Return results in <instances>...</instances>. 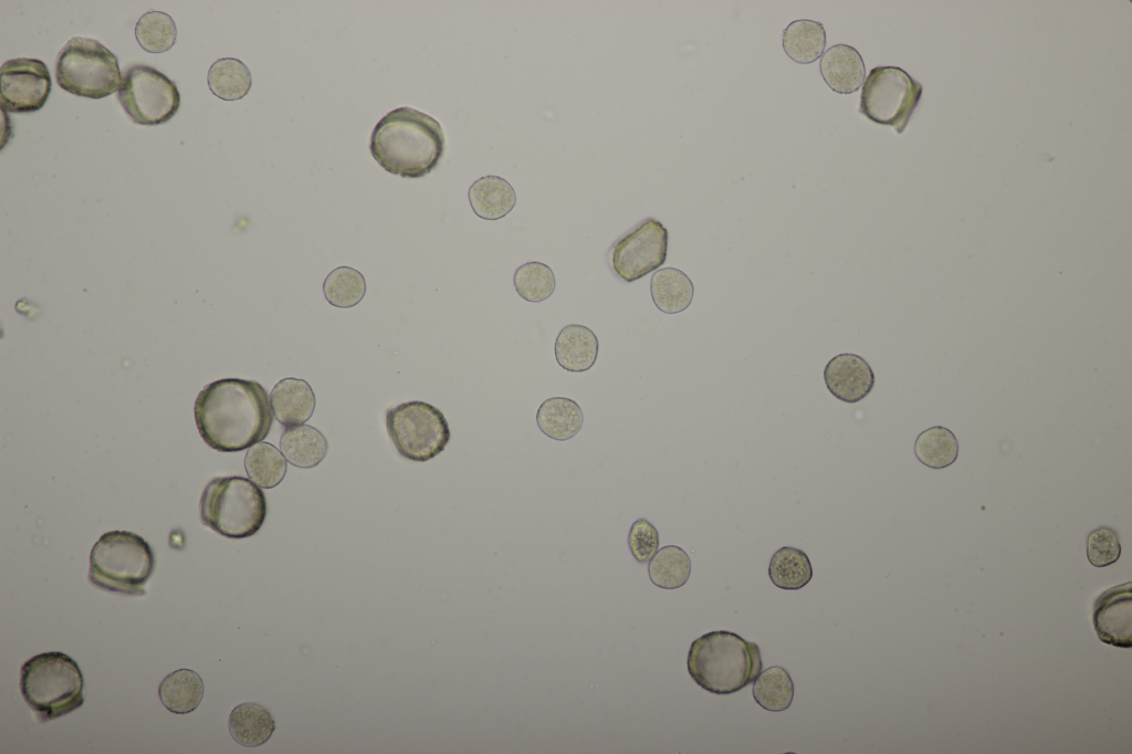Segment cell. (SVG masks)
Instances as JSON below:
<instances>
[{
	"label": "cell",
	"instance_id": "obj_1",
	"mask_svg": "<svg viewBox=\"0 0 1132 754\" xmlns=\"http://www.w3.org/2000/svg\"><path fill=\"white\" fill-rule=\"evenodd\" d=\"M193 411L203 441L221 452L241 451L261 442L273 421L266 390L256 381L240 378L205 386Z\"/></svg>",
	"mask_w": 1132,
	"mask_h": 754
},
{
	"label": "cell",
	"instance_id": "obj_2",
	"mask_svg": "<svg viewBox=\"0 0 1132 754\" xmlns=\"http://www.w3.org/2000/svg\"><path fill=\"white\" fill-rule=\"evenodd\" d=\"M444 146V134L437 119L402 106L390 111L376 124L369 149L388 172L420 178L438 167Z\"/></svg>",
	"mask_w": 1132,
	"mask_h": 754
},
{
	"label": "cell",
	"instance_id": "obj_3",
	"mask_svg": "<svg viewBox=\"0 0 1132 754\" xmlns=\"http://www.w3.org/2000/svg\"><path fill=\"white\" fill-rule=\"evenodd\" d=\"M686 666L699 687L726 695L754 682L763 662L755 642L720 630L704 633L691 643Z\"/></svg>",
	"mask_w": 1132,
	"mask_h": 754
},
{
	"label": "cell",
	"instance_id": "obj_4",
	"mask_svg": "<svg viewBox=\"0 0 1132 754\" xmlns=\"http://www.w3.org/2000/svg\"><path fill=\"white\" fill-rule=\"evenodd\" d=\"M84 680L76 661L60 651L33 656L20 669V692L40 722L82 706Z\"/></svg>",
	"mask_w": 1132,
	"mask_h": 754
},
{
	"label": "cell",
	"instance_id": "obj_5",
	"mask_svg": "<svg viewBox=\"0 0 1132 754\" xmlns=\"http://www.w3.org/2000/svg\"><path fill=\"white\" fill-rule=\"evenodd\" d=\"M155 567L150 545L128 531L104 533L90 555L88 580L95 587L130 596L146 594L145 585Z\"/></svg>",
	"mask_w": 1132,
	"mask_h": 754
},
{
	"label": "cell",
	"instance_id": "obj_6",
	"mask_svg": "<svg viewBox=\"0 0 1132 754\" xmlns=\"http://www.w3.org/2000/svg\"><path fill=\"white\" fill-rule=\"evenodd\" d=\"M265 516L263 491L242 477L216 478L207 484L200 498L202 524L229 538L254 535Z\"/></svg>",
	"mask_w": 1132,
	"mask_h": 754
},
{
	"label": "cell",
	"instance_id": "obj_7",
	"mask_svg": "<svg viewBox=\"0 0 1132 754\" xmlns=\"http://www.w3.org/2000/svg\"><path fill=\"white\" fill-rule=\"evenodd\" d=\"M55 80L73 95L97 100L115 93L122 75L116 55L106 46L94 39L74 36L57 54Z\"/></svg>",
	"mask_w": 1132,
	"mask_h": 754
},
{
	"label": "cell",
	"instance_id": "obj_8",
	"mask_svg": "<svg viewBox=\"0 0 1132 754\" xmlns=\"http://www.w3.org/2000/svg\"><path fill=\"white\" fill-rule=\"evenodd\" d=\"M923 86L898 66H877L867 76L859 112L873 123L904 132L922 97Z\"/></svg>",
	"mask_w": 1132,
	"mask_h": 754
},
{
	"label": "cell",
	"instance_id": "obj_9",
	"mask_svg": "<svg viewBox=\"0 0 1132 754\" xmlns=\"http://www.w3.org/2000/svg\"><path fill=\"white\" fill-rule=\"evenodd\" d=\"M386 428L399 454L424 462L442 452L450 440L443 413L424 401H409L389 408Z\"/></svg>",
	"mask_w": 1132,
	"mask_h": 754
},
{
	"label": "cell",
	"instance_id": "obj_10",
	"mask_svg": "<svg viewBox=\"0 0 1132 754\" xmlns=\"http://www.w3.org/2000/svg\"><path fill=\"white\" fill-rule=\"evenodd\" d=\"M117 100L134 123L146 126L170 121L180 106L177 85L158 70L143 64L124 73Z\"/></svg>",
	"mask_w": 1132,
	"mask_h": 754
},
{
	"label": "cell",
	"instance_id": "obj_11",
	"mask_svg": "<svg viewBox=\"0 0 1132 754\" xmlns=\"http://www.w3.org/2000/svg\"><path fill=\"white\" fill-rule=\"evenodd\" d=\"M668 230L647 218L618 239L609 250V264L625 282L637 281L660 268L667 259Z\"/></svg>",
	"mask_w": 1132,
	"mask_h": 754
},
{
	"label": "cell",
	"instance_id": "obj_12",
	"mask_svg": "<svg viewBox=\"0 0 1132 754\" xmlns=\"http://www.w3.org/2000/svg\"><path fill=\"white\" fill-rule=\"evenodd\" d=\"M51 85L44 62L27 57L6 61L0 74L1 107L10 113L36 112L46 103Z\"/></svg>",
	"mask_w": 1132,
	"mask_h": 754
},
{
	"label": "cell",
	"instance_id": "obj_13",
	"mask_svg": "<svg viewBox=\"0 0 1132 754\" xmlns=\"http://www.w3.org/2000/svg\"><path fill=\"white\" fill-rule=\"evenodd\" d=\"M1131 582L1103 591L1093 605V627L1099 639L1119 648L1132 647Z\"/></svg>",
	"mask_w": 1132,
	"mask_h": 754
},
{
	"label": "cell",
	"instance_id": "obj_14",
	"mask_svg": "<svg viewBox=\"0 0 1132 754\" xmlns=\"http://www.w3.org/2000/svg\"><path fill=\"white\" fill-rule=\"evenodd\" d=\"M824 379L830 394L848 404L862 400L874 386L870 365L861 356L850 353L832 357L825 367Z\"/></svg>",
	"mask_w": 1132,
	"mask_h": 754
},
{
	"label": "cell",
	"instance_id": "obj_15",
	"mask_svg": "<svg viewBox=\"0 0 1132 754\" xmlns=\"http://www.w3.org/2000/svg\"><path fill=\"white\" fill-rule=\"evenodd\" d=\"M273 417L283 426L306 422L315 409V395L310 384L300 378L281 379L270 394Z\"/></svg>",
	"mask_w": 1132,
	"mask_h": 754
},
{
	"label": "cell",
	"instance_id": "obj_16",
	"mask_svg": "<svg viewBox=\"0 0 1132 754\" xmlns=\"http://www.w3.org/2000/svg\"><path fill=\"white\" fill-rule=\"evenodd\" d=\"M820 73L827 85L839 94H851L860 88L866 67L860 53L848 44L829 48L820 59Z\"/></svg>",
	"mask_w": 1132,
	"mask_h": 754
},
{
	"label": "cell",
	"instance_id": "obj_17",
	"mask_svg": "<svg viewBox=\"0 0 1132 754\" xmlns=\"http://www.w3.org/2000/svg\"><path fill=\"white\" fill-rule=\"evenodd\" d=\"M599 343L595 333L579 324L560 329L555 341V357L558 365L570 373L590 369L598 356Z\"/></svg>",
	"mask_w": 1132,
	"mask_h": 754
},
{
	"label": "cell",
	"instance_id": "obj_18",
	"mask_svg": "<svg viewBox=\"0 0 1132 754\" xmlns=\"http://www.w3.org/2000/svg\"><path fill=\"white\" fill-rule=\"evenodd\" d=\"M474 213L485 220L505 217L516 203L512 185L502 177L488 175L475 180L468 192Z\"/></svg>",
	"mask_w": 1132,
	"mask_h": 754
},
{
	"label": "cell",
	"instance_id": "obj_19",
	"mask_svg": "<svg viewBox=\"0 0 1132 754\" xmlns=\"http://www.w3.org/2000/svg\"><path fill=\"white\" fill-rule=\"evenodd\" d=\"M285 459L294 467L311 469L318 465L327 453V440L316 428L308 425L287 427L280 439Z\"/></svg>",
	"mask_w": 1132,
	"mask_h": 754
},
{
	"label": "cell",
	"instance_id": "obj_20",
	"mask_svg": "<svg viewBox=\"0 0 1132 754\" xmlns=\"http://www.w3.org/2000/svg\"><path fill=\"white\" fill-rule=\"evenodd\" d=\"M536 423L541 431L556 441L575 437L583 427L584 415L578 404L566 397L546 399L537 409Z\"/></svg>",
	"mask_w": 1132,
	"mask_h": 754
},
{
	"label": "cell",
	"instance_id": "obj_21",
	"mask_svg": "<svg viewBox=\"0 0 1132 754\" xmlns=\"http://www.w3.org/2000/svg\"><path fill=\"white\" fill-rule=\"evenodd\" d=\"M229 732L242 746L255 747L266 743L275 730L270 711L256 703L237 705L229 715Z\"/></svg>",
	"mask_w": 1132,
	"mask_h": 754
},
{
	"label": "cell",
	"instance_id": "obj_22",
	"mask_svg": "<svg viewBox=\"0 0 1132 754\" xmlns=\"http://www.w3.org/2000/svg\"><path fill=\"white\" fill-rule=\"evenodd\" d=\"M650 293L659 311L665 314H677L690 306L694 286L690 277L681 270L664 268L656 271L651 276Z\"/></svg>",
	"mask_w": 1132,
	"mask_h": 754
},
{
	"label": "cell",
	"instance_id": "obj_23",
	"mask_svg": "<svg viewBox=\"0 0 1132 754\" xmlns=\"http://www.w3.org/2000/svg\"><path fill=\"white\" fill-rule=\"evenodd\" d=\"M158 694L168 711L187 714L199 705L203 695V682L193 670L178 669L164 678Z\"/></svg>",
	"mask_w": 1132,
	"mask_h": 754
},
{
	"label": "cell",
	"instance_id": "obj_24",
	"mask_svg": "<svg viewBox=\"0 0 1132 754\" xmlns=\"http://www.w3.org/2000/svg\"><path fill=\"white\" fill-rule=\"evenodd\" d=\"M782 40L788 57L800 64H809L822 55L826 32L820 22L796 20L784 30Z\"/></svg>",
	"mask_w": 1132,
	"mask_h": 754
},
{
	"label": "cell",
	"instance_id": "obj_25",
	"mask_svg": "<svg viewBox=\"0 0 1132 754\" xmlns=\"http://www.w3.org/2000/svg\"><path fill=\"white\" fill-rule=\"evenodd\" d=\"M768 576L778 588L797 590L811 580V563L804 551L792 546H784L772 556Z\"/></svg>",
	"mask_w": 1132,
	"mask_h": 754
},
{
	"label": "cell",
	"instance_id": "obj_26",
	"mask_svg": "<svg viewBox=\"0 0 1132 754\" xmlns=\"http://www.w3.org/2000/svg\"><path fill=\"white\" fill-rule=\"evenodd\" d=\"M207 81L212 94L224 101L243 98L252 85L250 70L234 57L216 61L209 69Z\"/></svg>",
	"mask_w": 1132,
	"mask_h": 754
},
{
	"label": "cell",
	"instance_id": "obj_27",
	"mask_svg": "<svg viewBox=\"0 0 1132 754\" xmlns=\"http://www.w3.org/2000/svg\"><path fill=\"white\" fill-rule=\"evenodd\" d=\"M244 468L248 477L263 489L279 485L286 473V459L272 443L258 442L245 454Z\"/></svg>",
	"mask_w": 1132,
	"mask_h": 754
},
{
	"label": "cell",
	"instance_id": "obj_28",
	"mask_svg": "<svg viewBox=\"0 0 1132 754\" xmlns=\"http://www.w3.org/2000/svg\"><path fill=\"white\" fill-rule=\"evenodd\" d=\"M914 453L924 465L931 469H944L957 459L958 441L950 429L934 426L916 437Z\"/></svg>",
	"mask_w": 1132,
	"mask_h": 754
},
{
	"label": "cell",
	"instance_id": "obj_29",
	"mask_svg": "<svg viewBox=\"0 0 1132 754\" xmlns=\"http://www.w3.org/2000/svg\"><path fill=\"white\" fill-rule=\"evenodd\" d=\"M691 574V559L679 546L661 547L649 561L648 575L652 584L663 589L683 586Z\"/></svg>",
	"mask_w": 1132,
	"mask_h": 754
},
{
	"label": "cell",
	"instance_id": "obj_30",
	"mask_svg": "<svg viewBox=\"0 0 1132 754\" xmlns=\"http://www.w3.org/2000/svg\"><path fill=\"white\" fill-rule=\"evenodd\" d=\"M752 693L763 709L779 712L790 706L794 683L786 669L774 666L759 672L754 680Z\"/></svg>",
	"mask_w": 1132,
	"mask_h": 754
},
{
	"label": "cell",
	"instance_id": "obj_31",
	"mask_svg": "<svg viewBox=\"0 0 1132 754\" xmlns=\"http://www.w3.org/2000/svg\"><path fill=\"white\" fill-rule=\"evenodd\" d=\"M138 44L150 53L170 50L176 42L177 28L172 18L161 11H149L143 14L135 27Z\"/></svg>",
	"mask_w": 1132,
	"mask_h": 754
},
{
	"label": "cell",
	"instance_id": "obj_32",
	"mask_svg": "<svg viewBox=\"0 0 1132 754\" xmlns=\"http://www.w3.org/2000/svg\"><path fill=\"white\" fill-rule=\"evenodd\" d=\"M323 291L326 301L337 307L358 304L366 293V282L360 272L349 266H338L326 276Z\"/></svg>",
	"mask_w": 1132,
	"mask_h": 754
},
{
	"label": "cell",
	"instance_id": "obj_33",
	"mask_svg": "<svg viewBox=\"0 0 1132 754\" xmlns=\"http://www.w3.org/2000/svg\"><path fill=\"white\" fill-rule=\"evenodd\" d=\"M516 293L527 302L539 303L548 299L556 285L552 269L538 261L518 266L513 276Z\"/></svg>",
	"mask_w": 1132,
	"mask_h": 754
},
{
	"label": "cell",
	"instance_id": "obj_34",
	"mask_svg": "<svg viewBox=\"0 0 1132 754\" xmlns=\"http://www.w3.org/2000/svg\"><path fill=\"white\" fill-rule=\"evenodd\" d=\"M1121 555L1118 533L1109 526H1100L1091 531L1087 538V558L1094 567H1105L1115 563Z\"/></svg>",
	"mask_w": 1132,
	"mask_h": 754
},
{
	"label": "cell",
	"instance_id": "obj_35",
	"mask_svg": "<svg viewBox=\"0 0 1132 754\" xmlns=\"http://www.w3.org/2000/svg\"><path fill=\"white\" fill-rule=\"evenodd\" d=\"M628 546L638 563L644 564L649 562L659 547V533L657 528L648 520L638 519L630 527Z\"/></svg>",
	"mask_w": 1132,
	"mask_h": 754
}]
</instances>
